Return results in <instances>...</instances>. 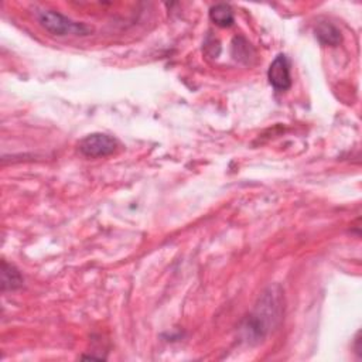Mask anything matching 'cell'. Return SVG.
I'll use <instances>...</instances> for the list:
<instances>
[{"label":"cell","mask_w":362,"mask_h":362,"mask_svg":"<svg viewBox=\"0 0 362 362\" xmlns=\"http://www.w3.org/2000/svg\"><path fill=\"white\" fill-rule=\"evenodd\" d=\"M277 287H269L259 298L255 310L249 314L242 327L249 342L262 341L279 322L281 315V298Z\"/></svg>","instance_id":"cell-1"},{"label":"cell","mask_w":362,"mask_h":362,"mask_svg":"<svg viewBox=\"0 0 362 362\" xmlns=\"http://www.w3.org/2000/svg\"><path fill=\"white\" fill-rule=\"evenodd\" d=\"M35 18L44 30H47L48 33H51L54 35L83 37V35H89L92 33V27H89L83 23H79V21H75L55 10H48V8L37 10Z\"/></svg>","instance_id":"cell-2"},{"label":"cell","mask_w":362,"mask_h":362,"mask_svg":"<svg viewBox=\"0 0 362 362\" xmlns=\"http://www.w3.org/2000/svg\"><path fill=\"white\" fill-rule=\"evenodd\" d=\"M78 147L81 154H83L85 157H106L116 151L117 140L105 133H90L79 141Z\"/></svg>","instance_id":"cell-3"},{"label":"cell","mask_w":362,"mask_h":362,"mask_svg":"<svg viewBox=\"0 0 362 362\" xmlns=\"http://www.w3.org/2000/svg\"><path fill=\"white\" fill-rule=\"evenodd\" d=\"M267 79L277 92H284L291 86L290 61L286 54H279L267 69Z\"/></svg>","instance_id":"cell-4"},{"label":"cell","mask_w":362,"mask_h":362,"mask_svg":"<svg viewBox=\"0 0 362 362\" xmlns=\"http://www.w3.org/2000/svg\"><path fill=\"white\" fill-rule=\"evenodd\" d=\"M314 35L321 45L337 47L342 41V34L339 28L329 21H318L314 27Z\"/></svg>","instance_id":"cell-5"},{"label":"cell","mask_w":362,"mask_h":362,"mask_svg":"<svg viewBox=\"0 0 362 362\" xmlns=\"http://www.w3.org/2000/svg\"><path fill=\"white\" fill-rule=\"evenodd\" d=\"M24 279L20 270L14 266L7 263L6 260L1 262V291H13L23 286Z\"/></svg>","instance_id":"cell-6"},{"label":"cell","mask_w":362,"mask_h":362,"mask_svg":"<svg viewBox=\"0 0 362 362\" xmlns=\"http://www.w3.org/2000/svg\"><path fill=\"white\" fill-rule=\"evenodd\" d=\"M209 18L219 27H230L235 21L233 11L229 4L219 3L209 8Z\"/></svg>","instance_id":"cell-7"},{"label":"cell","mask_w":362,"mask_h":362,"mask_svg":"<svg viewBox=\"0 0 362 362\" xmlns=\"http://www.w3.org/2000/svg\"><path fill=\"white\" fill-rule=\"evenodd\" d=\"M232 55L235 59L249 64L250 58L255 57V49L243 37H235L232 42Z\"/></svg>","instance_id":"cell-8"}]
</instances>
